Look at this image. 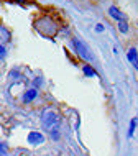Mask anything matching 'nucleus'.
<instances>
[{"label":"nucleus","mask_w":138,"mask_h":156,"mask_svg":"<svg viewBox=\"0 0 138 156\" xmlns=\"http://www.w3.org/2000/svg\"><path fill=\"white\" fill-rule=\"evenodd\" d=\"M41 122H43V125L46 128H58L59 126V119H58V115L53 110L44 112L43 117H41Z\"/></svg>","instance_id":"nucleus-1"},{"label":"nucleus","mask_w":138,"mask_h":156,"mask_svg":"<svg viewBox=\"0 0 138 156\" xmlns=\"http://www.w3.org/2000/svg\"><path fill=\"white\" fill-rule=\"evenodd\" d=\"M36 95H38V90H36V89H30V90H27V94L23 95V102H25V104L31 102L33 99H36Z\"/></svg>","instance_id":"nucleus-4"},{"label":"nucleus","mask_w":138,"mask_h":156,"mask_svg":"<svg viewBox=\"0 0 138 156\" xmlns=\"http://www.w3.org/2000/svg\"><path fill=\"white\" fill-rule=\"evenodd\" d=\"M135 128H136V120H132V123H130V130H128V136H132V135L135 133Z\"/></svg>","instance_id":"nucleus-9"},{"label":"nucleus","mask_w":138,"mask_h":156,"mask_svg":"<svg viewBox=\"0 0 138 156\" xmlns=\"http://www.w3.org/2000/svg\"><path fill=\"white\" fill-rule=\"evenodd\" d=\"M119 30L122 31V33H127V31H128V25H127V22H120V23H119Z\"/></svg>","instance_id":"nucleus-8"},{"label":"nucleus","mask_w":138,"mask_h":156,"mask_svg":"<svg viewBox=\"0 0 138 156\" xmlns=\"http://www.w3.org/2000/svg\"><path fill=\"white\" fill-rule=\"evenodd\" d=\"M0 40H2V38H0Z\"/></svg>","instance_id":"nucleus-13"},{"label":"nucleus","mask_w":138,"mask_h":156,"mask_svg":"<svg viewBox=\"0 0 138 156\" xmlns=\"http://www.w3.org/2000/svg\"><path fill=\"white\" fill-rule=\"evenodd\" d=\"M28 141H30L31 145H41V143L44 141V138H43V135L38 133V132H31L28 135Z\"/></svg>","instance_id":"nucleus-3"},{"label":"nucleus","mask_w":138,"mask_h":156,"mask_svg":"<svg viewBox=\"0 0 138 156\" xmlns=\"http://www.w3.org/2000/svg\"><path fill=\"white\" fill-rule=\"evenodd\" d=\"M84 74H86V76H90V77H94V76H95V71L92 69L89 64H86V66H84Z\"/></svg>","instance_id":"nucleus-7"},{"label":"nucleus","mask_w":138,"mask_h":156,"mask_svg":"<svg viewBox=\"0 0 138 156\" xmlns=\"http://www.w3.org/2000/svg\"><path fill=\"white\" fill-rule=\"evenodd\" d=\"M3 53H5V48H3V46H0V56H2Z\"/></svg>","instance_id":"nucleus-12"},{"label":"nucleus","mask_w":138,"mask_h":156,"mask_svg":"<svg viewBox=\"0 0 138 156\" xmlns=\"http://www.w3.org/2000/svg\"><path fill=\"white\" fill-rule=\"evenodd\" d=\"M7 153V145L5 143H0V154H5Z\"/></svg>","instance_id":"nucleus-10"},{"label":"nucleus","mask_w":138,"mask_h":156,"mask_svg":"<svg viewBox=\"0 0 138 156\" xmlns=\"http://www.w3.org/2000/svg\"><path fill=\"white\" fill-rule=\"evenodd\" d=\"M74 44H76V49H77L79 56L84 58V59H87V61H92V54L89 53L87 46H84V44L81 43V41H79V40H74Z\"/></svg>","instance_id":"nucleus-2"},{"label":"nucleus","mask_w":138,"mask_h":156,"mask_svg":"<svg viewBox=\"0 0 138 156\" xmlns=\"http://www.w3.org/2000/svg\"><path fill=\"white\" fill-rule=\"evenodd\" d=\"M128 61H132L133 66H135L136 69H138V53H136L135 48H132L130 51H128Z\"/></svg>","instance_id":"nucleus-5"},{"label":"nucleus","mask_w":138,"mask_h":156,"mask_svg":"<svg viewBox=\"0 0 138 156\" xmlns=\"http://www.w3.org/2000/svg\"><path fill=\"white\" fill-rule=\"evenodd\" d=\"M95 31H104V27L102 25H97V27H95Z\"/></svg>","instance_id":"nucleus-11"},{"label":"nucleus","mask_w":138,"mask_h":156,"mask_svg":"<svg viewBox=\"0 0 138 156\" xmlns=\"http://www.w3.org/2000/svg\"><path fill=\"white\" fill-rule=\"evenodd\" d=\"M108 13H110V16H114L115 20H120V22H123V15L119 12V8H115V7H110V10H108Z\"/></svg>","instance_id":"nucleus-6"}]
</instances>
